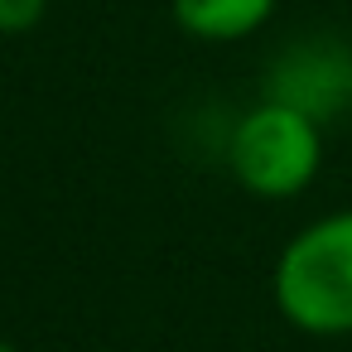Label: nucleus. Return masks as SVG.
<instances>
[{
  "label": "nucleus",
  "instance_id": "obj_2",
  "mask_svg": "<svg viewBox=\"0 0 352 352\" xmlns=\"http://www.w3.org/2000/svg\"><path fill=\"white\" fill-rule=\"evenodd\" d=\"M227 164H232V174L246 193L294 198L314 184V174L323 164V126L304 107L265 97L232 126Z\"/></svg>",
  "mask_w": 352,
  "mask_h": 352
},
{
  "label": "nucleus",
  "instance_id": "obj_1",
  "mask_svg": "<svg viewBox=\"0 0 352 352\" xmlns=\"http://www.w3.org/2000/svg\"><path fill=\"white\" fill-rule=\"evenodd\" d=\"M280 314L314 338L352 333V208L309 222L275 261Z\"/></svg>",
  "mask_w": 352,
  "mask_h": 352
},
{
  "label": "nucleus",
  "instance_id": "obj_5",
  "mask_svg": "<svg viewBox=\"0 0 352 352\" xmlns=\"http://www.w3.org/2000/svg\"><path fill=\"white\" fill-rule=\"evenodd\" d=\"M49 15V0H0V34L15 39V34H30L39 30Z\"/></svg>",
  "mask_w": 352,
  "mask_h": 352
},
{
  "label": "nucleus",
  "instance_id": "obj_6",
  "mask_svg": "<svg viewBox=\"0 0 352 352\" xmlns=\"http://www.w3.org/2000/svg\"><path fill=\"white\" fill-rule=\"evenodd\" d=\"M0 352H20V347H15V342H6V338H0Z\"/></svg>",
  "mask_w": 352,
  "mask_h": 352
},
{
  "label": "nucleus",
  "instance_id": "obj_3",
  "mask_svg": "<svg viewBox=\"0 0 352 352\" xmlns=\"http://www.w3.org/2000/svg\"><path fill=\"white\" fill-rule=\"evenodd\" d=\"M314 87H318V116H328V107H338L352 92V58L342 49L309 44V49H289L275 63L270 97H280L289 107H304L314 116Z\"/></svg>",
  "mask_w": 352,
  "mask_h": 352
},
{
  "label": "nucleus",
  "instance_id": "obj_4",
  "mask_svg": "<svg viewBox=\"0 0 352 352\" xmlns=\"http://www.w3.org/2000/svg\"><path fill=\"white\" fill-rule=\"evenodd\" d=\"M280 0H169L174 25L198 44H241L270 25Z\"/></svg>",
  "mask_w": 352,
  "mask_h": 352
}]
</instances>
